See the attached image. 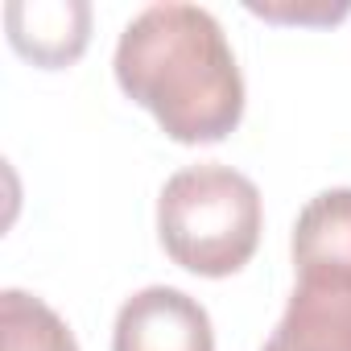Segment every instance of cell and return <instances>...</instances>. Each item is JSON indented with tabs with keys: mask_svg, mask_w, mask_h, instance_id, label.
<instances>
[{
	"mask_svg": "<svg viewBox=\"0 0 351 351\" xmlns=\"http://www.w3.org/2000/svg\"><path fill=\"white\" fill-rule=\"evenodd\" d=\"M112 71L178 145H215L244 120V75L211 9L182 0L141 9L116 42Z\"/></svg>",
	"mask_w": 351,
	"mask_h": 351,
	"instance_id": "cell-1",
	"label": "cell"
},
{
	"mask_svg": "<svg viewBox=\"0 0 351 351\" xmlns=\"http://www.w3.org/2000/svg\"><path fill=\"white\" fill-rule=\"evenodd\" d=\"M265 228V203L248 173L199 161L169 173L157 195V240L165 256L195 277L240 273Z\"/></svg>",
	"mask_w": 351,
	"mask_h": 351,
	"instance_id": "cell-2",
	"label": "cell"
},
{
	"mask_svg": "<svg viewBox=\"0 0 351 351\" xmlns=\"http://www.w3.org/2000/svg\"><path fill=\"white\" fill-rule=\"evenodd\" d=\"M112 351H215V326L186 289L145 285L116 310Z\"/></svg>",
	"mask_w": 351,
	"mask_h": 351,
	"instance_id": "cell-3",
	"label": "cell"
},
{
	"mask_svg": "<svg viewBox=\"0 0 351 351\" xmlns=\"http://www.w3.org/2000/svg\"><path fill=\"white\" fill-rule=\"evenodd\" d=\"M261 351H351V273H298Z\"/></svg>",
	"mask_w": 351,
	"mask_h": 351,
	"instance_id": "cell-4",
	"label": "cell"
},
{
	"mask_svg": "<svg viewBox=\"0 0 351 351\" xmlns=\"http://www.w3.org/2000/svg\"><path fill=\"white\" fill-rule=\"evenodd\" d=\"M5 29L9 46L25 62L62 71L79 62L91 42V5L87 0H9Z\"/></svg>",
	"mask_w": 351,
	"mask_h": 351,
	"instance_id": "cell-5",
	"label": "cell"
},
{
	"mask_svg": "<svg viewBox=\"0 0 351 351\" xmlns=\"http://www.w3.org/2000/svg\"><path fill=\"white\" fill-rule=\"evenodd\" d=\"M293 273H351V186L314 195L293 223Z\"/></svg>",
	"mask_w": 351,
	"mask_h": 351,
	"instance_id": "cell-6",
	"label": "cell"
},
{
	"mask_svg": "<svg viewBox=\"0 0 351 351\" xmlns=\"http://www.w3.org/2000/svg\"><path fill=\"white\" fill-rule=\"evenodd\" d=\"M0 351H79L66 318L25 289L0 293Z\"/></svg>",
	"mask_w": 351,
	"mask_h": 351,
	"instance_id": "cell-7",
	"label": "cell"
},
{
	"mask_svg": "<svg viewBox=\"0 0 351 351\" xmlns=\"http://www.w3.org/2000/svg\"><path fill=\"white\" fill-rule=\"evenodd\" d=\"M252 17H265V21H281V25H335L351 13V5H248Z\"/></svg>",
	"mask_w": 351,
	"mask_h": 351,
	"instance_id": "cell-8",
	"label": "cell"
}]
</instances>
